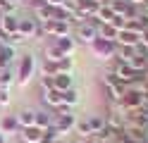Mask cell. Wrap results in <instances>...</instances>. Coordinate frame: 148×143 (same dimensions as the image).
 I'll use <instances>...</instances> for the list:
<instances>
[{
  "instance_id": "d6986e66",
  "label": "cell",
  "mask_w": 148,
  "mask_h": 143,
  "mask_svg": "<svg viewBox=\"0 0 148 143\" xmlns=\"http://www.w3.org/2000/svg\"><path fill=\"white\" fill-rule=\"evenodd\" d=\"M74 131H77V136L79 138H88V136H93V131H91L88 127V119H77V124H74Z\"/></svg>"
},
{
  "instance_id": "2e32d148",
  "label": "cell",
  "mask_w": 148,
  "mask_h": 143,
  "mask_svg": "<svg viewBox=\"0 0 148 143\" xmlns=\"http://www.w3.org/2000/svg\"><path fill=\"white\" fill-rule=\"evenodd\" d=\"M36 127L38 129H48V127H53V112L50 110H36Z\"/></svg>"
},
{
  "instance_id": "603a6c76",
  "label": "cell",
  "mask_w": 148,
  "mask_h": 143,
  "mask_svg": "<svg viewBox=\"0 0 148 143\" xmlns=\"http://www.w3.org/2000/svg\"><path fill=\"white\" fill-rule=\"evenodd\" d=\"M45 3H48L50 7H60V5H62V0H45Z\"/></svg>"
},
{
  "instance_id": "277c9868",
  "label": "cell",
  "mask_w": 148,
  "mask_h": 143,
  "mask_svg": "<svg viewBox=\"0 0 148 143\" xmlns=\"http://www.w3.org/2000/svg\"><path fill=\"white\" fill-rule=\"evenodd\" d=\"M143 93L138 91V88H134V86H129L127 88V93L122 95V100H119V107H122L124 112H136L138 107L143 105Z\"/></svg>"
},
{
  "instance_id": "52a82bcc",
  "label": "cell",
  "mask_w": 148,
  "mask_h": 143,
  "mask_svg": "<svg viewBox=\"0 0 148 143\" xmlns=\"http://www.w3.org/2000/svg\"><path fill=\"white\" fill-rule=\"evenodd\" d=\"M74 124H77V117L69 112V114H60V117H53V127L55 131L60 133V136H64V133H72L74 131Z\"/></svg>"
},
{
  "instance_id": "d4e9b609",
  "label": "cell",
  "mask_w": 148,
  "mask_h": 143,
  "mask_svg": "<svg viewBox=\"0 0 148 143\" xmlns=\"http://www.w3.org/2000/svg\"><path fill=\"white\" fill-rule=\"evenodd\" d=\"M79 143H96V138H93V136H88V138H81Z\"/></svg>"
},
{
  "instance_id": "9c48e42d",
  "label": "cell",
  "mask_w": 148,
  "mask_h": 143,
  "mask_svg": "<svg viewBox=\"0 0 148 143\" xmlns=\"http://www.w3.org/2000/svg\"><path fill=\"white\" fill-rule=\"evenodd\" d=\"M17 136L22 138V143H41L43 141V129H38L34 124V127H26V129H19Z\"/></svg>"
},
{
  "instance_id": "484cf974",
  "label": "cell",
  "mask_w": 148,
  "mask_h": 143,
  "mask_svg": "<svg viewBox=\"0 0 148 143\" xmlns=\"http://www.w3.org/2000/svg\"><path fill=\"white\" fill-rule=\"evenodd\" d=\"M55 143H74V141H62V138H60V141H55Z\"/></svg>"
},
{
  "instance_id": "7402d4cb",
  "label": "cell",
  "mask_w": 148,
  "mask_h": 143,
  "mask_svg": "<svg viewBox=\"0 0 148 143\" xmlns=\"http://www.w3.org/2000/svg\"><path fill=\"white\" fill-rule=\"evenodd\" d=\"M72 69H74V60H72V57H62V60L58 62V72L72 74Z\"/></svg>"
},
{
  "instance_id": "9a60e30c",
  "label": "cell",
  "mask_w": 148,
  "mask_h": 143,
  "mask_svg": "<svg viewBox=\"0 0 148 143\" xmlns=\"http://www.w3.org/2000/svg\"><path fill=\"white\" fill-rule=\"evenodd\" d=\"M43 100H45V105L48 107H58V105H62V91H58V88H50V91H43Z\"/></svg>"
},
{
  "instance_id": "44dd1931",
  "label": "cell",
  "mask_w": 148,
  "mask_h": 143,
  "mask_svg": "<svg viewBox=\"0 0 148 143\" xmlns=\"http://www.w3.org/2000/svg\"><path fill=\"white\" fill-rule=\"evenodd\" d=\"M117 29L112 26V24H100L98 26V36L100 38H108V41H117Z\"/></svg>"
},
{
  "instance_id": "ba28073f",
  "label": "cell",
  "mask_w": 148,
  "mask_h": 143,
  "mask_svg": "<svg viewBox=\"0 0 148 143\" xmlns=\"http://www.w3.org/2000/svg\"><path fill=\"white\" fill-rule=\"evenodd\" d=\"M0 131L7 133V136H17V133H19L17 114H3V117H0Z\"/></svg>"
},
{
  "instance_id": "7a4b0ae2",
  "label": "cell",
  "mask_w": 148,
  "mask_h": 143,
  "mask_svg": "<svg viewBox=\"0 0 148 143\" xmlns=\"http://www.w3.org/2000/svg\"><path fill=\"white\" fill-rule=\"evenodd\" d=\"M88 45H91V50H93V55L100 57V60H105V62L112 60V57L117 55V41H108V38L96 36Z\"/></svg>"
},
{
  "instance_id": "8992f818",
  "label": "cell",
  "mask_w": 148,
  "mask_h": 143,
  "mask_svg": "<svg viewBox=\"0 0 148 143\" xmlns=\"http://www.w3.org/2000/svg\"><path fill=\"white\" fill-rule=\"evenodd\" d=\"M17 34H19L24 41L26 38H36L41 34V22L36 17H19V29H17Z\"/></svg>"
},
{
  "instance_id": "8fae6325",
  "label": "cell",
  "mask_w": 148,
  "mask_h": 143,
  "mask_svg": "<svg viewBox=\"0 0 148 143\" xmlns=\"http://www.w3.org/2000/svg\"><path fill=\"white\" fill-rule=\"evenodd\" d=\"M53 41H55V45L60 48V53H62L64 57H72L74 48H77V41H74V36H62V38H53Z\"/></svg>"
},
{
  "instance_id": "5bb4252c",
  "label": "cell",
  "mask_w": 148,
  "mask_h": 143,
  "mask_svg": "<svg viewBox=\"0 0 148 143\" xmlns=\"http://www.w3.org/2000/svg\"><path fill=\"white\" fill-rule=\"evenodd\" d=\"M53 83H55V88L58 91H69L74 88V79H72V74H64V72H58L53 76Z\"/></svg>"
},
{
  "instance_id": "30bf717a",
  "label": "cell",
  "mask_w": 148,
  "mask_h": 143,
  "mask_svg": "<svg viewBox=\"0 0 148 143\" xmlns=\"http://www.w3.org/2000/svg\"><path fill=\"white\" fill-rule=\"evenodd\" d=\"M141 43V34L136 31H129V29H122L117 34V45H129V48H136Z\"/></svg>"
},
{
  "instance_id": "3957f363",
  "label": "cell",
  "mask_w": 148,
  "mask_h": 143,
  "mask_svg": "<svg viewBox=\"0 0 148 143\" xmlns=\"http://www.w3.org/2000/svg\"><path fill=\"white\" fill-rule=\"evenodd\" d=\"M34 72H36V57L31 55V53H26V55H22V60H19V64H17V83L24 86L31 81V76H34Z\"/></svg>"
},
{
  "instance_id": "e0dca14e",
  "label": "cell",
  "mask_w": 148,
  "mask_h": 143,
  "mask_svg": "<svg viewBox=\"0 0 148 143\" xmlns=\"http://www.w3.org/2000/svg\"><path fill=\"white\" fill-rule=\"evenodd\" d=\"M129 64H132L136 72H141V74H143V72L148 69V53H138V50H136V55L129 60Z\"/></svg>"
},
{
  "instance_id": "4fadbf2b",
  "label": "cell",
  "mask_w": 148,
  "mask_h": 143,
  "mask_svg": "<svg viewBox=\"0 0 148 143\" xmlns=\"http://www.w3.org/2000/svg\"><path fill=\"white\" fill-rule=\"evenodd\" d=\"M17 122H19V129H26V127H34L36 122V110L34 107H24L17 112Z\"/></svg>"
},
{
  "instance_id": "cb8c5ba5",
  "label": "cell",
  "mask_w": 148,
  "mask_h": 143,
  "mask_svg": "<svg viewBox=\"0 0 148 143\" xmlns=\"http://www.w3.org/2000/svg\"><path fill=\"white\" fill-rule=\"evenodd\" d=\"M0 143H10V136H7V133H3V131H0Z\"/></svg>"
},
{
  "instance_id": "ffe728a7",
  "label": "cell",
  "mask_w": 148,
  "mask_h": 143,
  "mask_svg": "<svg viewBox=\"0 0 148 143\" xmlns=\"http://www.w3.org/2000/svg\"><path fill=\"white\" fill-rule=\"evenodd\" d=\"M62 105L64 107H74V105H79V93L77 88H69V91H62Z\"/></svg>"
},
{
  "instance_id": "5b68a950",
  "label": "cell",
  "mask_w": 148,
  "mask_h": 143,
  "mask_svg": "<svg viewBox=\"0 0 148 143\" xmlns=\"http://www.w3.org/2000/svg\"><path fill=\"white\" fill-rule=\"evenodd\" d=\"M17 29H19V17L14 12H3L0 14V41H7L12 34H17Z\"/></svg>"
},
{
  "instance_id": "ac0fdd59",
  "label": "cell",
  "mask_w": 148,
  "mask_h": 143,
  "mask_svg": "<svg viewBox=\"0 0 148 143\" xmlns=\"http://www.w3.org/2000/svg\"><path fill=\"white\" fill-rule=\"evenodd\" d=\"M88 127H91V131L93 133H98L100 129H105L108 124H105V114H88Z\"/></svg>"
},
{
  "instance_id": "6da1fadb",
  "label": "cell",
  "mask_w": 148,
  "mask_h": 143,
  "mask_svg": "<svg viewBox=\"0 0 148 143\" xmlns=\"http://www.w3.org/2000/svg\"><path fill=\"white\" fill-rule=\"evenodd\" d=\"M98 26H100V22H98L96 17H93V19H86V22H79L77 29H74V41L88 45V43L98 36Z\"/></svg>"
},
{
  "instance_id": "7c38bea8",
  "label": "cell",
  "mask_w": 148,
  "mask_h": 143,
  "mask_svg": "<svg viewBox=\"0 0 148 143\" xmlns=\"http://www.w3.org/2000/svg\"><path fill=\"white\" fill-rule=\"evenodd\" d=\"M14 57H17L14 45H10V43H3V48H0V69H3V67H12Z\"/></svg>"
}]
</instances>
